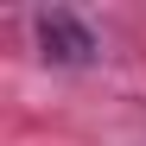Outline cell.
Masks as SVG:
<instances>
[{
  "instance_id": "cell-1",
  "label": "cell",
  "mask_w": 146,
  "mask_h": 146,
  "mask_svg": "<svg viewBox=\"0 0 146 146\" xmlns=\"http://www.w3.org/2000/svg\"><path fill=\"white\" fill-rule=\"evenodd\" d=\"M38 44H44V57H57V64H89L95 57V32L83 19H70V13H44L38 19Z\"/></svg>"
}]
</instances>
